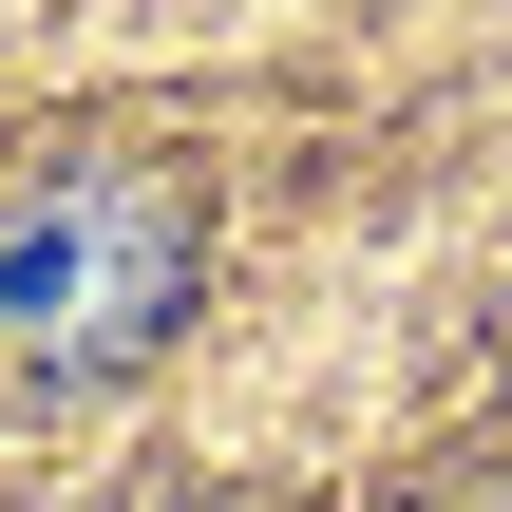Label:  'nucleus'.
Instances as JSON below:
<instances>
[{"instance_id":"f257e3e1","label":"nucleus","mask_w":512,"mask_h":512,"mask_svg":"<svg viewBox=\"0 0 512 512\" xmlns=\"http://www.w3.org/2000/svg\"><path fill=\"white\" fill-rule=\"evenodd\" d=\"M171 323H190V190L171 171H76L38 209H0V380L76 399V380H133Z\"/></svg>"}]
</instances>
